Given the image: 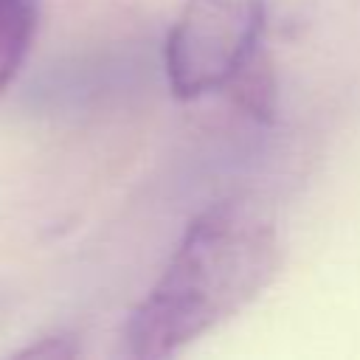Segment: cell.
I'll return each mask as SVG.
<instances>
[{
    "instance_id": "cell-1",
    "label": "cell",
    "mask_w": 360,
    "mask_h": 360,
    "mask_svg": "<svg viewBox=\"0 0 360 360\" xmlns=\"http://www.w3.org/2000/svg\"><path fill=\"white\" fill-rule=\"evenodd\" d=\"M278 270V233L248 197L202 208L177 242L160 278L132 309L124 338L141 360L172 357L242 312Z\"/></svg>"
},
{
    "instance_id": "cell-2",
    "label": "cell",
    "mask_w": 360,
    "mask_h": 360,
    "mask_svg": "<svg viewBox=\"0 0 360 360\" xmlns=\"http://www.w3.org/2000/svg\"><path fill=\"white\" fill-rule=\"evenodd\" d=\"M264 0H186L166 39V79L177 98L233 87L256 62Z\"/></svg>"
},
{
    "instance_id": "cell-3",
    "label": "cell",
    "mask_w": 360,
    "mask_h": 360,
    "mask_svg": "<svg viewBox=\"0 0 360 360\" xmlns=\"http://www.w3.org/2000/svg\"><path fill=\"white\" fill-rule=\"evenodd\" d=\"M37 0H0V96L17 76L34 37Z\"/></svg>"
},
{
    "instance_id": "cell-4",
    "label": "cell",
    "mask_w": 360,
    "mask_h": 360,
    "mask_svg": "<svg viewBox=\"0 0 360 360\" xmlns=\"http://www.w3.org/2000/svg\"><path fill=\"white\" fill-rule=\"evenodd\" d=\"M76 349L68 343V338H42V343L22 352V357H70Z\"/></svg>"
}]
</instances>
